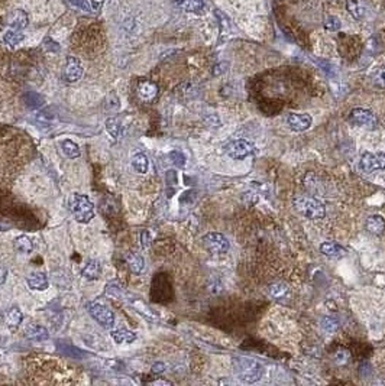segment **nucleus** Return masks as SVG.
<instances>
[{
  "instance_id": "f257e3e1",
  "label": "nucleus",
  "mask_w": 385,
  "mask_h": 386,
  "mask_svg": "<svg viewBox=\"0 0 385 386\" xmlns=\"http://www.w3.org/2000/svg\"><path fill=\"white\" fill-rule=\"evenodd\" d=\"M234 372L244 384H255L261 379L264 368L254 359L238 358L234 359Z\"/></svg>"
},
{
  "instance_id": "f03ea898",
  "label": "nucleus",
  "mask_w": 385,
  "mask_h": 386,
  "mask_svg": "<svg viewBox=\"0 0 385 386\" xmlns=\"http://www.w3.org/2000/svg\"><path fill=\"white\" fill-rule=\"evenodd\" d=\"M70 210H71L74 219L78 223H82V224L88 223L94 217V206H93V203L90 201V198L87 195H82V194H76V195L71 197V200H70Z\"/></svg>"
},
{
  "instance_id": "7ed1b4c3",
  "label": "nucleus",
  "mask_w": 385,
  "mask_h": 386,
  "mask_svg": "<svg viewBox=\"0 0 385 386\" xmlns=\"http://www.w3.org/2000/svg\"><path fill=\"white\" fill-rule=\"evenodd\" d=\"M294 207L296 210L302 214L304 217L307 219H312V220H317V219H323L326 216V207L324 204L317 200V198H313V197H302V198H297L294 201Z\"/></svg>"
},
{
  "instance_id": "20e7f679",
  "label": "nucleus",
  "mask_w": 385,
  "mask_h": 386,
  "mask_svg": "<svg viewBox=\"0 0 385 386\" xmlns=\"http://www.w3.org/2000/svg\"><path fill=\"white\" fill-rule=\"evenodd\" d=\"M87 311L88 314L93 317V320L96 321L98 326H102L106 330H112L114 327V313L110 310L109 307H106L104 304H100L94 301L87 305Z\"/></svg>"
},
{
  "instance_id": "39448f33",
  "label": "nucleus",
  "mask_w": 385,
  "mask_h": 386,
  "mask_svg": "<svg viewBox=\"0 0 385 386\" xmlns=\"http://www.w3.org/2000/svg\"><path fill=\"white\" fill-rule=\"evenodd\" d=\"M224 151L234 159H245V158H248L249 155H252L255 152V146L249 140L236 139V140H232V142H229L226 145Z\"/></svg>"
},
{
  "instance_id": "423d86ee",
  "label": "nucleus",
  "mask_w": 385,
  "mask_h": 386,
  "mask_svg": "<svg viewBox=\"0 0 385 386\" xmlns=\"http://www.w3.org/2000/svg\"><path fill=\"white\" fill-rule=\"evenodd\" d=\"M203 245L206 246L207 250H210L212 253H224L229 250V240L220 233H216V232H212V233H207L204 237H203Z\"/></svg>"
},
{
  "instance_id": "0eeeda50",
  "label": "nucleus",
  "mask_w": 385,
  "mask_h": 386,
  "mask_svg": "<svg viewBox=\"0 0 385 386\" xmlns=\"http://www.w3.org/2000/svg\"><path fill=\"white\" fill-rule=\"evenodd\" d=\"M84 74V68H82L80 59H77L76 56H68L64 68H62V77L67 83H76L78 81Z\"/></svg>"
},
{
  "instance_id": "6e6552de",
  "label": "nucleus",
  "mask_w": 385,
  "mask_h": 386,
  "mask_svg": "<svg viewBox=\"0 0 385 386\" xmlns=\"http://www.w3.org/2000/svg\"><path fill=\"white\" fill-rule=\"evenodd\" d=\"M359 166L364 172L371 174L385 168V153H365L360 158Z\"/></svg>"
},
{
  "instance_id": "1a4fd4ad",
  "label": "nucleus",
  "mask_w": 385,
  "mask_h": 386,
  "mask_svg": "<svg viewBox=\"0 0 385 386\" xmlns=\"http://www.w3.org/2000/svg\"><path fill=\"white\" fill-rule=\"evenodd\" d=\"M350 123L356 124L359 127H374L376 124V119L374 113L366 109H355L350 111Z\"/></svg>"
},
{
  "instance_id": "9d476101",
  "label": "nucleus",
  "mask_w": 385,
  "mask_h": 386,
  "mask_svg": "<svg viewBox=\"0 0 385 386\" xmlns=\"http://www.w3.org/2000/svg\"><path fill=\"white\" fill-rule=\"evenodd\" d=\"M22 320H24V314H22V311L19 310V307H16V305L10 307L9 310H6V313L3 314V323H4V326H6L9 330H16V329H19Z\"/></svg>"
},
{
  "instance_id": "9b49d317",
  "label": "nucleus",
  "mask_w": 385,
  "mask_h": 386,
  "mask_svg": "<svg viewBox=\"0 0 385 386\" xmlns=\"http://www.w3.org/2000/svg\"><path fill=\"white\" fill-rule=\"evenodd\" d=\"M287 123L292 129L297 132H302L307 130L312 126V117L308 114H297V113H291L287 117Z\"/></svg>"
},
{
  "instance_id": "f8f14e48",
  "label": "nucleus",
  "mask_w": 385,
  "mask_h": 386,
  "mask_svg": "<svg viewBox=\"0 0 385 386\" xmlns=\"http://www.w3.org/2000/svg\"><path fill=\"white\" fill-rule=\"evenodd\" d=\"M26 284L30 290L45 291L50 285V281H48V276L44 272H30L26 276Z\"/></svg>"
},
{
  "instance_id": "ddd939ff",
  "label": "nucleus",
  "mask_w": 385,
  "mask_h": 386,
  "mask_svg": "<svg viewBox=\"0 0 385 386\" xmlns=\"http://www.w3.org/2000/svg\"><path fill=\"white\" fill-rule=\"evenodd\" d=\"M25 336L34 342H45L50 339V331L41 324H29L25 329Z\"/></svg>"
},
{
  "instance_id": "4468645a",
  "label": "nucleus",
  "mask_w": 385,
  "mask_h": 386,
  "mask_svg": "<svg viewBox=\"0 0 385 386\" xmlns=\"http://www.w3.org/2000/svg\"><path fill=\"white\" fill-rule=\"evenodd\" d=\"M156 94H158V87L151 81H144L138 85V97L145 103L152 101L156 97Z\"/></svg>"
},
{
  "instance_id": "2eb2a0df",
  "label": "nucleus",
  "mask_w": 385,
  "mask_h": 386,
  "mask_svg": "<svg viewBox=\"0 0 385 386\" xmlns=\"http://www.w3.org/2000/svg\"><path fill=\"white\" fill-rule=\"evenodd\" d=\"M346 9L348 12L352 14V17H355L356 20H362L366 16V4L364 0H348L346 1Z\"/></svg>"
},
{
  "instance_id": "dca6fc26",
  "label": "nucleus",
  "mask_w": 385,
  "mask_h": 386,
  "mask_svg": "<svg viewBox=\"0 0 385 386\" xmlns=\"http://www.w3.org/2000/svg\"><path fill=\"white\" fill-rule=\"evenodd\" d=\"M110 336H112L113 342L118 343V345H124V343L130 345L136 340V334L134 331L128 330V329H119V330L112 331Z\"/></svg>"
},
{
  "instance_id": "f3484780",
  "label": "nucleus",
  "mask_w": 385,
  "mask_h": 386,
  "mask_svg": "<svg viewBox=\"0 0 385 386\" xmlns=\"http://www.w3.org/2000/svg\"><path fill=\"white\" fill-rule=\"evenodd\" d=\"M366 230L375 236H381L385 230V220L381 216H371L366 220Z\"/></svg>"
},
{
  "instance_id": "a211bd4d",
  "label": "nucleus",
  "mask_w": 385,
  "mask_h": 386,
  "mask_svg": "<svg viewBox=\"0 0 385 386\" xmlns=\"http://www.w3.org/2000/svg\"><path fill=\"white\" fill-rule=\"evenodd\" d=\"M82 275L88 281H96L102 275V266L98 261H90L82 271Z\"/></svg>"
},
{
  "instance_id": "6ab92c4d",
  "label": "nucleus",
  "mask_w": 385,
  "mask_h": 386,
  "mask_svg": "<svg viewBox=\"0 0 385 386\" xmlns=\"http://www.w3.org/2000/svg\"><path fill=\"white\" fill-rule=\"evenodd\" d=\"M56 349L60 350V352H62L64 355H67L70 358H74V359H82L86 358V353L80 350V349H77V347H74L72 345H68L67 342H64V340H58L56 342Z\"/></svg>"
},
{
  "instance_id": "aec40b11",
  "label": "nucleus",
  "mask_w": 385,
  "mask_h": 386,
  "mask_svg": "<svg viewBox=\"0 0 385 386\" xmlns=\"http://www.w3.org/2000/svg\"><path fill=\"white\" fill-rule=\"evenodd\" d=\"M25 106L29 107V109H40L45 104V98L40 94V93H35V91H28L22 97Z\"/></svg>"
},
{
  "instance_id": "412c9836",
  "label": "nucleus",
  "mask_w": 385,
  "mask_h": 386,
  "mask_svg": "<svg viewBox=\"0 0 385 386\" xmlns=\"http://www.w3.org/2000/svg\"><path fill=\"white\" fill-rule=\"evenodd\" d=\"M320 250H322V253L324 255V256H328V258H342L344 253V249L340 246V245H338V243H333V242H328V243H323L322 246H320Z\"/></svg>"
},
{
  "instance_id": "4be33fe9",
  "label": "nucleus",
  "mask_w": 385,
  "mask_h": 386,
  "mask_svg": "<svg viewBox=\"0 0 385 386\" xmlns=\"http://www.w3.org/2000/svg\"><path fill=\"white\" fill-rule=\"evenodd\" d=\"M176 4L184 12H200L204 7V0H174Z\"/></svg>"
},
{
  "instance_id": "5701e85b",
  "label": "nucleus",
  "mask_w": 385,
  "mask_h": 386,
  "mask_svg": "<svg viewBox=\"0 0 385 386\" xmlns=\"http://www.w3.org/2000/svg\"><path fill=\"white\" fill-rule=\"evenodd\" d=\"M126 262H128L129 269H130L134 274H140V272L144 271L145 261H144V258H142L139 253H135V252L129 253V255L126 256Z\"/></svg>"
},
{
  "instance_id": "b1692460",
  "label": "nucleus",
  "mask_w": 385,
  "mask_h": 386,
  "mask_svg": "<svg viewBox=\"0 0 385 386\" xmlns=\"http://www.w3.org/2000/svg\"><path fill=\"white\" fill-rule=\"evenodd\" d=\"M132 166L139 174H145L148 171V168H150V161H148L146 155L142 153V152H136L132 156Z\"/></svg>"
},
{
  "instance_id": "393cba45",
  "label": "nucleus",
  "mask_w": 385,
  "mask_h": 386,
  "mask_svg": "<svg viewBox=\"0 0 385 386\" xmlns=\"http://www.w3.org/2000/svg\"><path fill=\"white\" fill-rule=\"evenodd\" d=\"M24 33H22V30H18V29H9V30H6L4 32V35H3V42L8 45V46H16V45H19L20 42L24 41Z\"/></svg>"
},
{
  "instance_id": "a878e982",
  "label": "nucleus",
  "mask_w": 385,
  "mask_h": 386,
  "mask_svg": "<svg viewBox=\"0 0 385 386\" xmlns=\"http://www.w3.org/2000/svg\"><path fill=\"white\" fill-rule=\"evenodd\" d=\"M61 151L64 152V155L70 159H76L80 156V148L77 146V143H74L70 139H66L61 142Z\"/></svg>"
},
{
  "instance_id": "bb28decb",
  "label": "nucleus",
  "mask_w": 385,
  "mask_h": 386,
  "mask_svg": "<svg viewBox=\"0 0 385 386\" xmlns=\"http://www.w3.org/2000/svg\"><path fill=\"white\" fill-rule=\"evenodd\" d=\"M10 26L18 30H22L28 26V14L24 10H14L10 17Z\"/></svg>"
},
{
  "instance_id": "cd10ccee",
  "label": "nucleus",
  "mask_w": 385,
  "mask_h": 386,
  "mask_svg": "<svg viewBox=\"0 0 385 386\" xmlns=\"http://www.w3.org/2000/svg\"><path fill=\"white\" fill-rule=\"evenodd\" d=\"M14 245V249H16L18 252H22V253H29V252H32V249H34L32 240H30L28 236H19V237H16Z\"/></svg>"
},
{
  "instance_id": "c85d7f7f",
  "label": "nucleus",
  "mask_w": 385,
  "mask_h": 386,
  "mask_svg": "<svg viewBox=\"0 0 385 386\" xmlns=\"http://www.w3.org/2000/svg\"><path fill=\"white\" fill-rule=\"evenodd\" d=\"M106 129L109 132V135L112 138L118 139L122 133V124H120V120L118 117H110L106 122Z\"/></svg>"
},
{
  "instance_id": "c756f323",
  "label": "nucleus",
  "mask_w": 385,
  "mask_h": 386,
  "mask_svg": "<svg viewBox=\"0 0 385 386\" xmlns=\"http://www.w3.org/2000/svg\"><path fill=\"white\" fill-rule=\"evenodd\" d=\"M104 107H106V110L109 111H116L120 109V100H119V97L116 93H109L106 98H104Z\"/></svg>"
},
{
  "instance_id": "7c9ffc66",
  "label": "nucleus",
  "mask_w": 385,
  "mask_h": 386,
  "mask_svg": "<svg viewBox=\"0 0 385 386\" xmlns=\"http://www.w3.org/2000/svg\"><path fill=\"white\" fill-rule=\"evenodd\" d=\"M372 81H374V84H375L376 87L385 88V67H381V68H378L374 72Z\"/></svg>"
},
{
  "instance_id": "2f4dec72",
  "label": "nucleus",
  "mask_w": 385,
  "mask_h": 386,
  "mask_svg": "<svg viewBox=\"0 0 385 386\" xmlns=\"http://www.w3.org/2000/svg\"><path fill=\"white\" fill-rule=\"evenodd\" d=\"M340 26H342V23H340L339 17H336V16H329V17L324 20V28L328 29V30L334 32V30H339Z\"/></svg>"
},
{
  "instance_id": "473e14b6",
  "label": "nucleus",
  "mask_w": 385,
  "mask_h": 386,
  "mask_svg": "<svg viewBox=\"0 0 385 386\" xmlns=\"http://www.w3.org/2000/svg\"><path fill=\"white\" fill-rule=\"evenodd\" d=\"M170 159L172 161V164L176 166H178V168H184L186 165V156L178 151H172L170 153Z\"/></svg>"
},
{
  "instance_id": "72a5a7b5",
  "label": "nucleus",
  "mask_w": 385,
  "mask_h": 386,
  "mask_svg": "<svg viewBox=\"0 0 385 386\" xmlns=\"http://www.w3.org/2000/svg\"><path fill=\"white\" fill-rule=\"evenodd\" d=\"M322 327L326 331H329V333H333V331L338 330L339 323H338V320H334V318L326 317L323 318V321H322Z\"/></svg>"
},
{
  "instance_id": "f704fd0d",
  "label": "nucleus",
  "mask_w": 385,
  "mask_h": 386,
  "mask_svg": "<svg viewBox=\"0 0 385 386\" xmlns=\"http://www.w3.org/2000/svg\"><path fill=\"white\" fill-rule=\"evenodd\" d=\"M70 3L74 7H77L80 10H84V12H92L93 10V6H92L90 0H70Z\"/></svg>"
},
{
  "instance_id": "c9c22d12",
  "label": "nucleus",
  "mask_w": 385,
  "mask_h": 386,
  "mask_svg": "<svg viewBox=\"0 0 385 386\" xmlns=\"http://www.w3.org/2000/svg\"><path fill=\"white\" fill-rule=\"evenodd\" d=\"M139 240H140V246H142V249L150 248L152 242L151 232H150V230H142V232H140V236H139Z\"/></svg>"
},
{
  "instance_id": "e433bc0d",
  "label": "nucleus",
  "mask_w": 385,
  "mask_h": 386,
  "mask_svg": "<svg viewBox=\"0 0 385 386\" xmlns=\"http://www.w3.org/2000/svg\"><path fill=\"white\" fill-rule=\"evenodd\" d=\"M334 359H336V363H338V365H346V363L349 362V359H350V355H349L346 350H338Z\"/></svg>"
},
{
  "instance_id": "4c0bfd02",
  "label": "nucleus",
  "mask_w": 385,
  "mask_h": 386,
  "mask_svg": "<svg viewBox=\"0 0 385 386\" xmlns=\"http://www.w3.org/2000/svg\"><path fill=\"white\" fill-rule=\"evenodd\" d=\"M165 371V365L162 362H156V363H154L151 368V372L154 375H161V373Z\"/></svg>"
},
{
  "instance_id": "58836bf2",
  "label": "nucleus",
  "mask_w": 385,
  "mask_h": 386,
  "mask_svg": "<svg viewBox=\"0 0 385 386\" xmlns=\"http://www.w3.org/2000/svg\"><path fill=\"white\" fill-rule=\"evenodd\" d=\"M282 292H286V287H284V285H281V284H275V285L271 287V294L275 295V297L282 295Z\"/></svg>"
},
{
  "instance_id": "ea45409f",
  "label": "nucleus",
  "mask_w": 385,
  "mask_h": 386,
  "mask_svg": "<svg viewBox=\"0 0 385 386\" xmlns=\"http://www.w3.org/2000/svg\"><path fill=\"white\" fill-rule=\"evenodd\" d=\"M166 182L171 184H177V172L176 171H168L166 172Z\"/></svg>"
},
{
  "instance_id": "a19ab883",
  "label": "nucleus",
  "mask_w": 385,
  "mask_h": 386,
  "mask_svg": "<svg viewBox=\"0 0 385 386\" xmlns=\"http://www.w3.org/2000/svg\"><path fill=\"white\" fill-rule=\"evenodd\" d=\"M6 278H8V271H6V268L0 266V285H2V284H4Z\"/></svg>"
},
{
  "instance_id": "79ce46f5",
  "label": "nucleus",
  "mask_w": 385,
  "mask_h": 386,
  "mask_svg": "<svg viewBox=\"0 0 385 386\" xmlns=\"http://www.w3.org/2000/svg\"><path fill=\"white\" fill-rule=\"evenodd\" d=\"M0 230H6V227H3V226L0 224Z\"/></svg>"
}]
</instances>
